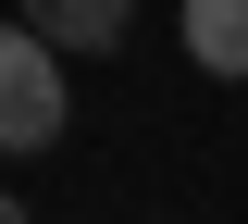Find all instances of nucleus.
I'll list each match as a JSON object with an SVG mask.
<instances>
[{"label":"nucleus","mask_w":248,"mask_h":224,"mask_svg":"<svg viewBox=\"0 0 248 224\" xmlns=\"http://www.w3.org/2000/svg\"><path fill=\"white\" fill-rule=\"evenodd\" d=\"M62 125H75V87H62V50L13 13L0 25V150L13 162H37V150H62Z\"/></svg>","instance_id":"nucleus-1"},{"label":"nucleus","mask_w":248,"mask_h":224,"mask_svg":"<svg viewBox=\"0 0 248 224\" xmlns=\"http://www.w3.org/2000/svg\"><path fill=\"white\" fill-rule=\"evenodd\" d=\"M25 25L75 63V50H124L137 37V0H25Z\"/></svg>","instance_id":"nucleus-2"},{"label":"nucleus","mask_w":248,"mask_h":224,"mask_svg":"<svg viewBox=\"0 0 248 224\" xmlns=\"http://www.w3.org/2000/svg\"><path fill=\"white\" fill-rule=\"evenodd\" d=\"M174 25H186V63H199V75L248 87V0H186Z\"/></svg>","instance_id":"nucleus-3"},{"label":"nucleus","mask_w":248,"mask_h":224,"mask_svg":"<svg viewBox=\"0 0 248 224\" xmlns=\"http://www.w3.org/2000/svg\"><path fill=\"white\" fill-rule=\"evenodd\" d=\"M0 224H37V212H25V199H13V187H0Z\"/></svg>","instance_id":"nucleus-4"}]
</instances>
